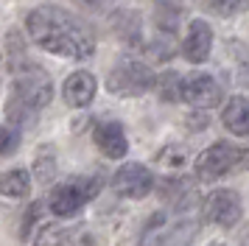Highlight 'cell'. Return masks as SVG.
Instances as JSON below:
<instances>
[{
    "label": "cell",
    "instance_id": "cell-1",
    "mask_svg": "<svg viewBox=\"0 0 249 246\" xmlns=\"http://www.w3.org/2000/svg\"><path fill=\"white\" fill-rule=\"evenodd\" d=\"M25 31L36 48L73 59V62H84L95 53V39H92L90 28L76 14H70L68 9L53 6V3H45V6H36L28 11Z\"/></svg>",
    "mask_w": 249,
    "mask_h": 246
},
{
    "label": "cell",
    "instance_id": "cell-2",
    "mask_svg": "<svg viewBox=\"0 0 249 246\" xmlns=\"http://www.w3.org/2000/svg\"><path fill=\"white\" fill-rule=\"evenodd\" d=\"M14 84H12V95H9V126H31L36 123V115L45 109L51 98H53V84L48 70H42L39 65H34L31 59L23 62L20 67H14Z\"/></svg>",
    "mask_w": 249,
    "mask_h": 246
},
{
    "label": "cell",
    "instance_id": "cell-3",
    "mask_svg": "<svg viewBox=\"0 0 249 246\" xmlns=\"http://www.w3.org/2000/svg\"><path fill=\"white\" fill-rule=\"evenodd\" d=\"M154 84H157L154 70L137 56H121L107 76V89L112 95H121V98L146 95L148 89H154Z\"/></svg>",
    "mask_w": 249,
    "mask_h": 246
},
{
    "label": "cell",
    "instance_id": "cell-4",
    "mask_svg": "<svg viewBox=\"0 0 249 246\" xmlns=\"http://www.w3.org/2000/svg\"><path fill=\"white\" fill-rule=\"evenodd\" d=\"M199 224L191 221L188 215H168V212H154L140 232V246H188Z\"/></svg>",
    "mask_w": 249,
    "mask_h": 246
},
{
    "label": "cell",
    "instance_id": "cell-5",
    "mask_svg": "<svg viewBox=\"0 0 249 246\" xmlns=\"http://www.w3.org/2000/svg\"><path fill=\"white\" fill-rule=\"evenodd\" d=\"M241 168H249V151L241 145L227 143V140H218L210 148H204L193 162L196 179H202V182H215V179L235 174Z\"/></svg>",
    "mask_w": 249,
    "mask_h": 246
},
{
    "label": "cell",
    "instance_id": "cell-6",
    "mask_svg": "<svg viewBox=\"0 0 249 246\" xmlns=\"http://www.w3.org/2000/svg\"><path fill=\"white\" fill-rule=\"evenodd\" d=\"M98 190H101V176H76L70 182H62V185H56L51 190L48 210L53 215H59V218L76 215L87 201L98 196Z\"/></svg>",
    "mask_w": 249,
    "mask_h": 246
},
{
    "label": "cell",
    "instance_id": "cell-7",
    "mask_svg": "<svg viewBox=\"0 0 249 246\" xmlns=\"http://www.w3.org/2000/svg\"><path fill=\"white\" fill-rule=\"evenodd\" d=\"M221 95H224L221 84L210 73H188L179 81V101H185V104H191V106H196L202 112L218 106Z\"/></svg>",
    "mask_w": 249,
    "mask_h": 246
},
{
    "label": "cell",
    "instance_id": "cell-8",
    "mask_svg": "<svg viewBox=\"0 0 249 246\" xmlns=\"http://www.w3.org/2000/svg\"><path fill=\"white\" fill-rule=\"evenodd\" d=\"M202 212L204 218L215 227H235L241 221V212H244V204H241V196L235 190H227V188H218L213 193H207L202 201Z\"/></svg>",
    "mask_w": 249,
    "mask_h": 246
},
{
    "label": "cell",
    "instance_id": "cell-9",
    "mask_svg": "<svg viewBox=\"0 0 249 246\" xmlns=\"http://www.w3.org/2000/svg\"><path fill=\"white\" fill-rule=\"evenodd\" d=\"M115 193H121L124 199H146L154 188V174L140 162H126L115 171L112 176Z\"/></svg>",
    "mask_w": 249,
    "mask_h": 246
},
{
    "label": "cell",
    "instance_id": "cell-10",
    "mask_svg": "<svg viewBox=\"0 0 249 246\" xmlns=\"http://www.w3.org/2000/svg\"><path fill=\"white\" fill-rule=\"evenodd\" d=\"M157 193L171 210L182 212V215L191 210V207L199 204V182L191 179V176H165V179H160Z\"/></svg>",
    "mask_w": 249,
    "mask_h": 246
},
{
    "label": "cell",
    "instance_id": "cell-11",
    "mask_svg": "<svg viewBox=\"0 0 249 246\" xmlns=\"http://www.w3.org/2000/svg\"><path fill=\"white\" fill-rule=\"evenodd\" d=\"M213 53V28L207 20H191L188 22V34L182 39V56L193 62V65H202L207 62Z\"/></svg>",
    "mask_w": 249,
    "mask_h": 246
},
{
    "label": "cell",
    "instance_id": "cell-12",
    "mask_svg": "<svg viewBox=\"0 0 249 246\" xmlns=\"http://www.w3.org/2000/svg\"><path fill=\"white\" fill-rule=\"evenodd\" d=\"M92 143L98 145V151L109 159H121L129 151V140L121 123L107 121V123H95L92 126Z\"/></svg>",
    "mask_w": 249,
    "mask_h": 246
},
{
    "label": "cell",
    "instance_id": "cell-13",
    "mask_svg": "<svg viewBox=\"0 0 249 246\" xmlns=\"http://www.w3.org/2000/svg\"><path fill=\"white\" fill-rule=\"evenodd\" d=\"M95 92H98V81H95V76L87 73V70H76V73H70V76L65 78V84H62L65 104H68V106H76V109L92 104Z\"/></svg>",
    "mask_w": 249,
    "mask_h": 246
},
{
    "label": "cell",
    "instance_id": "cell-14",
    "mask_svg": "<svg viewBox=\"0 0 249 246\" xmlns=\"http://www.w3.org/2000/svg\"><path fill=\"white\" fill-rule=\"evenodd\" d=\"M34 246H95V238L84 227H45Z\"/></svg>",
    "mask_w": 249,
    "mask_h": 246
},
{
    "label": "cell",
    "instance_id": "cell-15",
    "mask_svg": "<svg viewBox=\"0 0 249 246\" xmlns=\"http://www.w3.org/2000/svg\"><path fill=\"white\" fill-rule=\"evenodd\" d=\"M221 123L230 134L235 137H249V98L232 95L221 112Z\"/></svg>",
    "mask_w": 249,
    "mask_h": 246
},
{
    "label": "cell",
    "instance_id": "cell-16",
    "mask_svg": "<svg viewBox=\"0 0 249 246\" xmlns=\"http://www.w3.org/2000/svg\"><path fill=\"white\" fill-rule=\"evenodd\" d=\"M31 190V174L25 168H12L0 176V196L6 199H25Z\"/></svg>",
    "mask_w": 249,
    "mask_h": 246
},
{
    "label": "cell",
    "instance_id": "cell-17",
    "mask_svg": "<svg viewBox=\"0 0 249 246\" xmlns=\"http://www.w3.org/2000/svg\"><path fill=\"white\" fill-rule=\"evenodd\" d=\"M112 31L124 39L126 45H140V20L135 11H115L112 14Z\"/></svg>",
    "mask_w": 249,
    "mask_h": 246
},
{
    "label": "cell",
    "instance_id": "cell-18",
    "mask_svg": "<svg viewBox=\"0 0 249 246\" xmlns=\"http://www.w3.org/2000/svg\"><path fill=\"white\" fill-rule=\"evenodd\" d=\"M56 171H59V165H56V154H53V145H42V148H39V154H36V162H34V174H36V179H39L42 185H48L51 179L56 176Z\"/></svg>",
    "mask_w": 249,
    "mask_h": 246
},
{
    "label": "cell",
    "instance_id": "cell-19",
    "mask_svg": "<svg viewBox=\"0 0 249 246\" xmlns=\"http://www.w3.org/2000/svg\"><path fill=\"white\" fill-rule=\"evenodd\" d=\"M179 81L182 76L179 73H174V70H165L162 76L157 78V95L160 101H165V104H174V101H179Z\"/></svg>",
    "mask_w": 249,
    "mask_h": 246
},
{
    "label": "cell",
    "instance_id": "cell-20",
    "mask_svg": "<svg viewBox=\"0 0 249 246\" xmlns=\"http://www.w3.org/2000/svg\"><path fill=\"white\" fill-rule=\"evenodd\" d=\"M157 165L160 168H168V171H177V168H185V162H188V154H185V148L177 143H171V145H162L157 151Z\"/></svg>",
    "mask_w": 249,
    "mask_h": 246
},
{
    "label": "cell",
    "instance_id": "cell-21",
    "mask_svg": "<svg viewBox=\"0 0 249 246\" xmlns=\"http://www.w3.org/2000/svg\"><path fill=\"white\" fill-rule=\"evenodd\" d=\"M179 17H182V9L177 3H171V0H157V25L162 31H177V25H179Z\"/></svg>",
    "mask_w": 249,
    "mask_h": 246
},
{
    "label": "cell",
    "instance_id": "cell-22",
    "mask_svg": "<svg viewBox=\"0 0 249 246\" xmlns=\"http://www.w3.org/2000/svg\"><path fill=\"white\" fill-rule=\"evenodd\" d=\"M23 143V134L20 129H14L9 123H0V157H12Z\"/></svg>",
    "mask_w": 249,
    "mask_h": 246
},
{
    "label": "cell",
    "instance_id": "cell-23",
    "mask_svg": "<svg viewBox=\"0 0 249 246\" xmlns=\"http://www.w3.org/2000/svg\"><path fill=\"white\" fill-rule=\"evenodd\" d=\"M207 9L221 17H235V14L249 11V0H207Z\"/></svg>",
    "mask_w": 249,
    "mask_h": 246
},
{
    "label": "cell",
    "instance_id": "cell-24",
    "mask_svg": "<svg viewBox=\"0 0 249 246\" xmlns=\"http://www.w3.org/2000/svg\"><path fill=\"white\" fill-rule=\"evenodd\" d=\"M42 207H45V204H42V201H34V204H31V210L25 212L23 215V224H20V238H28V235H31V229H34V224L39 221V212H42Z\"/></svg>",
    "mask_w": 249,
    "mask_h": 246
},
{
    "label": "cell",
    "instance_id": "cell-25",
    "mask_svg": "<svg viewBox=\"0 0 249 246\" xmlns=\"http://www.w3.org/2000/svg\"><path fill=\"white\" fill-rule=\"evenodd\" d=\"M241 246H249V235H247V238H244V244H241Z\"/></svg>",
    "mask_w": 249,
    "mask_h": 246
},
{
    "label": "cell",
    "instance_id": "cell-26",
    "mask_svg": "<svg viewBox=\"0 0 249 246\" xmlns=\"http://www.w3.org/2000/svg\"><path fill=\"white\" fill-rule=\"evenodd\" d=\"M207 246H224V244H207Z\"/></svg>",
    "mask_w": 249,
    "mask_h": 246
}]
</instances>
